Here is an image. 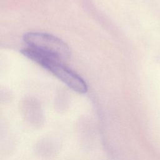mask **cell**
<instances>
[{"instance_id":"1","label":"cell","mask_w":160,"mask_h":160,"mask_svg":"<svg viewBox=\"0 0 160 160\" xmlns=\"http://www.w3.org/2000/svg\"><path fill=\"white\" fill-rule=\"evenodd\" d=\"M21 53L51 72L73 91L81 94L87 92L88 86L84 79L61 63L60 60L30 48L21 50Z\"/></svg>"},{"instance_id":"2","label":"cell","mask_w":160,"mask_h":160,"mask_svg":"<svg viewBox=\"0 0 160 160\" xmlns=\"http://www.w3.org/2000/svg\"><path fill=\"white\" fill-rule=\"evenodd\" d=\"M28 48L36 49L59 60L68 58L71 54L69 46L61 39L51 34L29 32L23 36Z\"/></svg>"},{"instance_id":"4","label":"cell","mask_w":160,"mask_h":160,"mask_svg":"<svg viewBox=\"0 0 160 160\" xmlns=\"http://www.w3.org/2000/svg\"><path fill=\"white\" fill-rule=\"evenodd\" d=\"M55 144L50 139H44L38 144L37 151L42 156H51L56 151Z\"/></svg>"},{"instance_id":"3","label":"cell","mask_w":160,"mask_h":160,"mask_svg":"<svg viewBox=\"0 0 160 160\" xmlns=\"http://www.w3.org/2000/svg\"><path fill=\"white\" fill-rule=\"evenodd\" d=\"M21 114L25 122L31 127L39 129L44 124V116L41 106L33 99L24 101L21 108Z\"/></svg>"}]
</instances>
